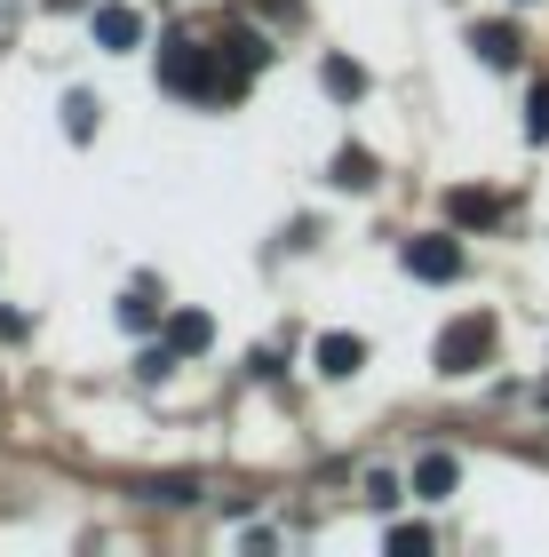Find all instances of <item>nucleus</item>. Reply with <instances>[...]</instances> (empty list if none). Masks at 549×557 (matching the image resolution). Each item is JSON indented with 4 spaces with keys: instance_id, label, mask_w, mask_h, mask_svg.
I'll return each mask as SVG.
<instances>
[{
    "instance_id": "1",
    "label": "nucleus",
    "mask_w": 549,
    "mask_h": 557,
    "mask_svg": "<svg viewBox=\"0 0 549 557\" xmlns=\"http://www.w3.org/2000/svg\"><path fill=\"white\" fill-rule=\"evenodd\" d=\"M160 81L176 88V96H199V104H239L247 72L223 57L215 40H167L160 48Z\"/></svg>"
},
{
    "instance_id": "2",
    "label": "nucleus",
    "mask_w": 549,
    "mask_h": 557,
    "mask_svg": "<svg viewBox=\"0 0 549 557\" xmlns=\"http://www.w3.org/2000/svg\"><path fill=\"white\" fill-rule=\"evenodd\" d=\"M486 359H494V319L486 311H462L438 335V374H454V383H462V374H478Z\"/></svg>"
},
{
    "instance_id": "3",
    "label": "nucleus",
    "mask_w": 549,
    "mask_h": 557,
    "mask_svg": "<svg viewBox=\"0 0 549 557\" xmlns=\"http://www.w3.org/2000/svg\"><path fill=\"white\" fill-rule=\"evenodd\" d=\"M462 239L454 232H422V239H407V271L414 278H431V287H446V278H462Z\"/></svg>"
},
{
    "instance_id": "4",
    "label": "nucleus",
    "mask_w": 549,
    "mask_h": 557,
    "mask_svg": "<svg viewBox=\"0 0 549 557\" xmlns=\"http://www.w3.org/2000/svg\"><path fill=\"white\" fill-rule=\"evenodd\" d=\"M88 33H96V48H136L144 40V16L128 9V0H104V9L88 16Z\"/></svg>"
},
{
    "instance_id": "5",
    "label": "nucleus",
    "mask_w": 549,
    "mask_h": 557,
    "mask_svg": "<svg viewBox=\"0 0 549 557\" xmlns=\"http://www.w3.org/2000/svg\"><path fill=\"white\" fill-rule=\"evenodd\" d=\"M470 48H478V57H486L494 72H510L517 57H526V33H517V24H502V16H494V24H478V33H470Z\"/></svg>"
},
{
    "instance_id": "6",
    "label": "nucleus",
    "mask_w": 549,
    "mask_h": 557,
    "mask_svg": "<svg viewBox=\"0 0 549 557\" xmlns=\"http://www.w3.org/2000/svg\"><path fill=\"white\" fill-rule=\"evenodd\" d=\"M208 343H215V319L208 311H167V350H176V359H199Z\"/></svg>"
},
{
    "instance_id": "7",
    "label": "nucleus",
    "mask_w": 549,
    "mask_h": 557,
    "mask_svg": "<svg viewBox=\"0 0 549 557\" xmlns=\"http://www.w3.org/2000/svg\"><path fill=\"white\" fill-rule=\"evenodd\" d=\"M446 215H454V232H486V223L494 215H502V199H494V191H446Z\"/></svg>"
},
{
    "instance_id": "8",
    "label": "nucleus",
    "mask_w": 549,
    "mask_h": 557,
    "mask_svg": "<svg viewBox=\"0 0 549 557\" xmlns=\"http://www.w3.org/2000/svg\"><path fill=\"white\" fill-rule=\"evenodd\" d=\"M454 486H462V462H454V454H422V462H414V494H422V502H446Z\"/></svg>"
},
{
    "instance_id": "9",
    "label": "nucleus",
    "mask_w": 549,
    "mask_h": 557,
    "mask_svg": "<svg viewBox=\"0 0 549 557\" xmlns=\"http://www.w3.org/2000/svg\"><path fill=\"white\" fill-rule=\"evenodd\" d=\"M366 367V343L359 335H319V374H335V383H351Z\"/></svg>"
},
{
    "instance_id": "10",
    "label": "nucleus",
    "mask_w": 549,
    "mask_h": 557,
    "mask_svg": "<svg viewBox=\"0 0 549 557\" xmlns=\"http://www.w3.org/2000/svg\"><path fill=\"white\" fill-rule=\"evenodd\" d=\"M215 48H223V57H232L239 72H263V64H271V40L255 33V24H232V33H223Z\"/></svg>"
},
{
    "instance_id": "11",
    "label": "nucleus",
    "mask_w": 549,
    "mask_h": 557,
    "mask_svg": "<svg viewBox=\"0 0 549 557\" xmlns=\"http://www.w3.org/2000/svg\"><path fill=\"white\" fill-rule=\"evenodd\" d=\"M144 502H167V510H184V502H199V478H191V470H167V478H144Z\"/></svg>"
},
{
    "instance_id": "12",
    "label": "nucleus",
    "mask_w": 549,
    "mask_h": 557,
    "mask_svg": "<svg viewBox=\"0 0 549 557\" xmlns=\"http://www.w3.org/2000/svg\"><path fill=\"white\" fill-rule=\"evenodd\" d=\"M319 88H327V96H342V104H351V96H366V72H359L351 57H327V64H319Z\"/></svg>"
},
{
    "instance_id": "13",
    "label": "nucleus",
    "mask_w": 549,
    "mask_h": 557,
    "mask_svg": "<svg viewBox=\"0 0 549 557\" xmlns=\"http://www.w3.org/2000/svg\"><path fill=\"white\" fill-rule=\"evenodd\" d=\"M335 184H342V191H366V184H374V151H366V144H342V151H335Z\"/></svg>"
},
{
    "instance_id": "14",
    "label": "nucleus",
    "mask_w": 549,
    "mask_h": 557,
    "mask_svg": "<svg viewBox=\"0 0 549 557\" xmlns=\"http://www.w3.org/2000/svg\"><path fill=\"white\" fill-rule=\"evenodd\" d=\"M64 136H72V144H88V136H96V96H88V88H72V96H64Z\"/></svg>"
},
{
    "instance_id": "15",
    "label": "nucleus",
    "mask_w": 549,
    "mask_h": 557,
    "mask_svg": "<svg viewBox=\"0 0 549 557\" xmlns=\"http://www.w3.org/2000/svg\"><path fill=\"white\" fill-rule=\"evenodd\" d=\"M120 326H136V335H144V326H160V302H152V287H136L128 302H120Z\"/></svg>"
},
{
    "instance_id": "16",
    "label": "nucleus",
    "mask_w": 549,
    "mask_h": 557,
    "mask_svg": "<svg viewBox=\"0 0 549 557\" xmlns=\"http://www.w3.org/2000/svg\"><path fill=\"white\" fill-rule=\"evenodd\" d=\"M526 136L549 144V81H534V96H526Z\"/></svg>"
},
{
    "instance_id": "17",
    "label": "nucleus",
    "mask_w": 549,
    "mask_h": 557,
    "mask_svg": "<svg viewBox=\"0 0 549 557\" xmlns=\"http://www.w3.org/2000/svg\"><path fill=\"white\" fill-rule=\"evenodd\" d=\"M390 549H398V557H422V549H431V534H422V525H390Z\"/></svg>"
},
{
    "instance_id": "18",
    "label": "nucleus",
    "mask_w": 549,
    "mask_h": 557,
    "mask_svg": "<svg viewBox=\"0 0 549 557\" xmlns=\"http://www.w3.org/2000/svg\"><path fill=\"white\" fill-rule=\"evenodd\" d=\"M517 9H526V0H517Z\"/></svg>"
}]
</instances>
